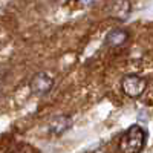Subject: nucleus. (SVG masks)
Masks as SVG:
<instances>
[{
	"instance_id": "nucleus-1",
	"label": "nucleus",
	"mask_w": 153,
	"mask_h": 153,
	"mask_svg": "<svg viewBox=\"0 0 153 153\" xmlns=\"http://www.w3.org/2000/svg\"><path fill=\"white\" fill-rule=\"evenodd\" d=\"M147 141V132L139 124H133L127 129L120 139V150L123 153H141Z\"/></svg>"
},
{
	"instance_id": "nucleus-6",
	"label": "nucleus",
	"mask_w": 153,
	"mask_h": 153,
	"mask_svg": "<svg viewBox=\"0 0 153 153\" xmlns=\"http://www.w3.org/2000/svg\"><path fill=\"white\" fill-rule=\"evenodd\" d=\"M127 40H129V32H127L126 29H123V28H117V29L110 31L106 35V45L107 46H112V48L121 46Z\"/></svg>"
},
{
	"instance_id": "nucleus-7",
	"label": "nucleus",
	"mask_w": 153,
	"mask_h": 153,
	"mask_svg": "<svg viewBox=\"0 0 153 153\" xmlns=\"http://www.w3.org/2000/svg\"><path fill=\"white\" fill-rule=\"evenodd\" d=\"M11 153H31L29 150H23V149H16V150H12Z\"/></svg>"
},
{
	"instance_id": "nucleus-8",
	"label": "nucleus",
	"mask_w": 153,
	"mask_h": 153,
	"mask_svg": "<svg viewBox=\"0 0 153 153\" xmlns=\"http://www.w3.org/2000/svg\"><path fill=\"white\" fill-rule=\"evenodd\" d=\"M78 2H81V3L87 5V3H91V2H94V0H78Z\"/></svg>"
},
{
	"instance_id": "nucleus-5",
	"label": "nucleus",
	"mask_w": 153,
	"mask_h": 153,
	"mask_svg": "<svg viewBox=\"0 0 153 153\" xmlns=\"http://www.w3.org/2000/svg\"><path fill=\"white\" fill-rule=\"evenodd\" d=\"M71 124H72L71 117H68V115H60V117L54 118L52 121L49 123V133L58 136L61 133H65L71 127Z\"/></svg>"
},
{
	"instance_id": "nucleus-2",
	"label": "nucleus",
	"mask_w": 153,
	"mask_h": 153,
	"mask_svg": "<svg viewBox=\"0 0 153 153\" xmlns=\"http://www.w3.org/2000/svg\"><path fill=\"white\" fill-rule=\"evenodd\" d=\"M147 87L146 78L136 74H129L121 80V91L130 98H139Z\"/></svg>"
},
{
	"instance_id": "nucleus-3",
	"label": "nucleus",
	"mask_w": 153,
	"mask_h": 153,
	"mask_svg": "<svg viewBox=\"0 0 153 153\" xmlns=\"http://www.w3.org/2000/svg\"><path fill=\"white\" fill-rule=\"evenodd\" d=\"M54 86V78L46 72H38L32 76V80L29 81V89L31 92L37 97H43L51 92V89Z\"/></svg>"
},
{
	"instance_id": "nucleus-4",
	"label": "nucleus",
	"mask_w": 153,
	"mask_h": 153,
	"mask_svg": "<svg viewBox=\"0 0 153 153\" xmlns=\"http://www.w3.org/2000/svg\"><path fill=\"white\" fill-rule=\"evenodd\" d=\"M130 11H132V3L130 0H112L107 6V14L115 19V20H120L124 22L127 17L130 16Z\"/></svg>"
}]
</instances>
